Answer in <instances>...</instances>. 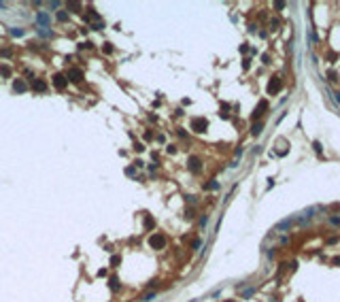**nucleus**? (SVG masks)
<instances>
[{
    "mask_svg": "<svg viewBox=\"0 0 340 302\" xmlns=\"http://www.w3.org/2000/svg\"><path fill=\"white\" fill-rule=\"evenodd\" d=\"M149 247H151V249H157V251L164 249V247H166V236H164L162 232H153V234L149 236Z\"/></svg>",
    "mask_w": 340,
    "mask_h": 302,
    "instance_id": "f257e3e1",
    "label": "nucleus"
},
{
    "mask_svg": "<svg viewBox=\"0 0 340 302\" xmlns=\"http://www.w3.org/2000/svg\"><path fill=\"white\" fill-rule=\"evenodd\" d=\"M53 85L57 87V89H64V87L68 85V79H66V75H62V73H55V75H53Z\"/></svg>",
    "mask_w": 340,
    "mask_h": 302,
    "instance_id": "f03ea898",
    "label": "nucleus"
},
{
    "mask_svg": "<svg viewBox=\"0 0 340 302\" xmlns=\"http://www.w3.org/2000/svg\"><path fill=\"white\" fill-rule=\"evenodd\" d=\"M66 79H68V81H75V83H79V81H83V73H81L79 68H70V70L66 73Z\"/></svg>",
    "mask_w": 340,
    "mask_h": 302,
    "instance_id": "7ed1b4c3",
    "label": "nucleus"
},
{
    "mask_svg": "<svg viewBox=\"0 0 340 302\" xmlns=\"http://www.w3.org/2000/svg\"><path fill=\"white\" fill-rule=\"evenodd\" d=\"M209 126V121L204 119V117H200V119H194V132H204Z\"/></svg>",
    "mask_w": 340,
    "mask_h": 302,
    "instance_id": "20e7f679",
    "label": "nucleus"
},
{
    "mask_svg": "<svg viewBox=\"0 0 340 302\" xmlns=\"http://www.w3.org/2000/svg\"><path fill=\"white\" fill-rule=\"evenodd\" d=\"M32 89L39 91V94H45V91H47V83H45L42 79H34V81H32Z\"/></svg>",
    "mask_w": 340,
    "mask_h": 302,
    "instance_id": "39448f33",
    "label": "nucleus"
},
{
    "mask_svg": "<svg viewBox=\"0 0 340 302\" xmlns=\"http://www.w3.org/2000/svg\"><path fill=\"white\" fill-rule=\"evenodd\" d=\"M13 91H17V94L28 91V83H26V81H21V79H15V81H13Z\"/></svg>",
    "mask_w": 340,
    "mask_h": 302,
    "instance_id": "423d86ee",
    "label": "nucleus"
},
{
    "mask_svg": "<svg viewBox=\"0 0 340 302\" xmlns=\"http://www.w3.org/2000/svg\"><path fill=\"white\" fill-rule=\"evenodd\" d=\"M279 89H281V79H272V81L268 83V91H270V94H276Z\"/></svg>",
    "mask_w": 340,
    "mask_h": 302,
    "instance_id": "0eeeda50",
    "label": "nucleus"
},
{
    "mask_svg": "<svg viewBox=\"0 0 340 302\" xmlns=\"http://www.w3.org/2000/svg\"><path fill=\"white\" fill-rule=\"evenodd\" d=\"M81 6H83L81 2H72V0L66 2V9H70V13H81Z\"/></svg>",
    "mask_w": 340,
    "mask_h": 302,
    "instance_id": "6e6552de",
    "label": "nucleus"
},
{
    "mask_svg": "<svg viewBox=\"0 0 340 302\" xmlns=\"http://www.w3.org/2000/svg\"><path fill=\"white\" fill-rule=\"evenodd\" d=\"M189 170H194V173H198L200 170V160L194 155V158H189Z\"/></svg>",
    "mask_w": 340,
    "mask_h": 302,
    "instance_id": "1a4fd4ad",
    "label": "nucleus"
},
{
    "mask_svg": "<svg viewBox=\"0 0 340 302\" xmlns=\"http://www.w3.org/2000/svg\"><path fill=\"white\" fill-rule=\"evenodd\" d=\"M36 21H39V24H41V28L42 26H47V24H49V15H47V13H39V15H36Z\"/></svg>",
    "mask_w": 340,
    "mask_h": 302,
    "instance_id": "9d476101",
    "label": "nucleus"
},
{
    "mask_svg": "<svg viewBox=\"0 0 340 302\" xmlns=\"http://www.w3.org/2000/svg\"><path fill=\"white\" fill-rule=\"evenodd\" d=\"M266 109H268V102H266V100H261V102H259V106H257V111L253 113V117H259V115H264V111H266Z\"/></svg>",
    "mask_w": 340,
    "mask_h": 302,
    "instance_id": "9b49d317",
    "label": "nucleus"
},
{
    "mask_svg": "<svg viewBox=\"0 0 340 302\" xmlns=\"http://www.w3.org/2000/svg\"><path fill=\"white\" fill-rule=\"evenodd\" d=\"M9 32H11L13 36H24V30H19V28H11Z\"/></svg>",
    "mask_w": 340,
    "mask_h": 302,
    "instance_id": "f8f14e48",
    "label": "nucleus"
},
{
    "mask_svg": "<svg viewBox=\"0 0 340 302\" xmlns=\"http://www.w3.org/2000/svg\"><path fill=\"white\" fill-rule=\"evenodd\" d=\"M102 51H104L106 55H109V53H113V45H111V43H104V47H102Z\"/></svg>",
    "mask_w": 340,
    "mask_h": 302,
    "instance_id": "ddd939ff",
    "label": "nucleus"
},
{
    "mask_svg": "<svg viewBox=\"0 0 340 302\" xmlns=\"http://www.w3.org/2000/svg\"><path fill=\"white\" fill-rule=\"evenodd\" d=\"M57 19H60V21H66V19H68V13H66V11H60V13H57Z\"/></svg>",
    "mask_w": 340,
    "mask_h": 302,
    "instance_id": "4468645a",
    "label": "nucleus"
},
{
    "mask_svg": "<svg viewBox=\"0 0 340 302\" xmlns=\"http://www.w3.org/2000/svg\"><path fill=\"white\" fill-rule=\"evenodd\" d=\"M145 226H147V228H153V226H155L153 217H145Z\"/></svg>",
    "mask_w": 340,
    "mask_h": 302,
    "instance_id": "2eb2a0df",
    "label": "nucleus"
},
{
    "mask_svg": "<svg viewBox=\"0 0 340 302\" xmlns=\"http://www.w3.org/2000/svg\"><path fill=\"white\" fill-rule=\"evenodd\" d=\"M0 75H2V77H9V75H11L9 66H0Z\"/></svg>",
    "mask_w": 340,
    "mask_h": 302,
    "instance_id": "dca6fc26",
    "label": "nucleus"
},
{
    "mask_svg": "<svg viewBox=\"0 0 340 302\" xmlns=\"http://www.w3.org/2000/svg\"><path fill=\"white\" fill-rule=\"evenodd\" d=\"M39 34H41V36H47V39H49V36H51V30H45V28H39Z\"/></svg>",
    "mask_w": 340,
    "mask_h": 302,
    "instance_id": "f3484780",
    "label": "nucleus"
},
{
    "mask_svg": "<svg viewBox=\"0 0 340 302\" xmlns=\"http://www.w3.org/2000/svg\"><path fill=\"white\" fill-rule=\"evenodd\" d=\"M261 128H264V126H261V124H255V126H253V130H251V132H253L255 136H257V134H259V132H261Z\"/></svg>",
    "mask_w": 340,
    "mask_h": 302,
    "instance_id": "a211bd4d",
    "label": "nucleus"
},
{
    "mask_svg": "<svg viewBox=\"0 0 340 302\" xmlns=\"http://www.w3.org/2000/svg\"><path fill=\"white\" fill-rule=\"evenodd\" d=\"M109 283H111V287H113V289H119V281H117V279H111Z\"/></svg>",
    "mask_w": 340,
    "mask_h": 302,
    "instance_id": "6ab92c4d",
    "label": "nucleus"
},
{
    "mask_svg": "<svg viewBox=\"0 0 340 302\" xmlns=\"http://www.w3.org/2000/svg\"><path fill=\"white\" fill-rule=\"evenodd\" d=\"M119 262H121V258H119V255H113V259H111V264H115V266H117Z\"/></svg>",
    "mask_w": 340,
    "mask_h": 302,
    "instance_id": "aec40b11",
    "label": "nucleus"
},
{
    "mask_svg": "<svg viewBox=\"0 0 340 302\" xmlns=\"http://www.w3.org/2000/svg\"><path fill=\"white\" fill-rule=\"evenodd\" d=\"M200 245H202L200 240H194V243H191V249H200Z\"/></svg>",
    "mask_w": 340,
    "mask_h": 302,
    "instance_id": "412c9836",
    "label": "nucleus"
},
{
    "mask_svg": "<svg viewBox=\"0 0 340 302\" xmlns=\"http://www.w3.org/2000/svg\"><path fill=\"white\" fill-rule=\"evenodd\" d=\"M2 55H4V58H11V49H2Z\"/></svg>",
    "mask_w": 340,
    "mask_h": 302,
    "instance_id": "4be33fe9",
    "label": "nucleus"
},
{
    "mask_svg": "<svg viewBox=\"0 0 340 302\" xmlns=\"http://www.w3.org/2000/svg\"><path fill=\"white\" fill-rule=\"evenodd\" d=\"M153 296H155V294H153V292H151V294H147V296H142V300L147 302V300H151V298H153Z\"/></svg>",
    "mask_w": 340,
    "mask_h": 302,
    "instance_id": "5701e85b",
    "label": "nucleus"
},
{
    "mask_svg": "<svg viewBox=\"0 0 340 302\" xmlns=\"http://www.w3.org/2000/svg\"><path fill=\"white\" fill-rule=\"evenodd\" d=\"M336 100H338V102H340V94H336Z\"/></svg>",
    "mask_w": 340,
    "mask_h": 302,
    "instance_id": "b1692460",
    "label": "nucleus"
}]
</instances>
